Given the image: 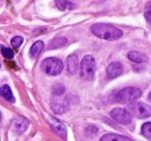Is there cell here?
Returning <instances> with one entry per match:
<instances>
[{"mask_svg":"<svg viewBox=\"0 0 151 141\" xmlns=\"http://www.w3.org/2000/svg\"><path fill=\"white\" fill-rule=\"evenodd\" d=\"M91 31L95 36L106 40H119L123 32L119 28L115 27L112 24L107 23H96L91 26Z\"/></svg>","mask_w":151,"mask_h":141,"instance_id":"6da1fadb","label":"cell"},{"mask_svg":"<svg viewBox=\"0 0 151 141\" xmlns=\"http://www.w3.org/2000/svg\"><path fill=\"white\" fill-rule=\"evenodd\" d=\"M142 95L141 89L137 87H126L119 90L115 95V101L121 104H132L136 100H138Z\"/></svg>","mask_w":151,"mask_h":141,"instance_id":"7a4b0ae2","label":"cell"},{"mask_svg":"<svg viewBox=\"0 0 151 141\" xmlns=\"http://www.w3.org/2000/svg\"><path fill=\"white\" fill-rule=\"evenodd\" d=\"M96 63L91 55H86L81 61V77L85 80H92L94 78Z\"/></svg>","mask_w":151,"mask_h":141,"instance_id":"3957f363","label":"cell"},{"mask_svg":"<svg viewBox=\"0 0 151 141\" xmlns=\"http://www.w3.org/2000/svg\"><path fill=\"white\" fill-rule=\"evenodd\" d=\"M40 67L45 71V73H47L48 75L56 76L62 72L63 63L60 59L56 58V57H49L42 61Z\"/></svg>","mask_w":151,"mask_h":141,"instance_id":"277c9868","label":"cell"},{"mask_svg":"<svg viewBox=\"0 0 151 141\" xmlns=\"http://www.w3.org/2000/svg\"><path fill=\"white\" fill-rule=\"evenodd\" d=\"M132 115L136 116L138 118H148L151 116V107L144 103H134L128 106V109H126Z\"/></svg>","mask_w":151,"mask_h":141,"instance_id":"5b68a950","label":"cell"},{"mask_svg":"<svg viewBox=\"0 0 151 141\" xmlns=\"http://www.w3.org/2000/svg\"><path fill=\"white\" fill-rule=\"evenodd\" d=\"M52 109L56 114H62L68 109L69 103L66 97L63 95H53L52 99Z\"/></svg>","mask_w":151,"mask_h":141,"instance_id":"8992f818","label":"cell"},{"mask_svg":"<svg viewBox=\"0 0 151 141\" xmlns=\"http://www.w3.org/2000/svg\"><path fill=\"white\" fill-rule=\"evenodd\" d=\"M111 116L122 124H128L132 121V114L125 109L122 108H115L111 111Z\"/></svg>","mask_w":151,"mask_h":141,"instance_id":"52a82bcc","label":"cell"},{"mask_svg":"<svg viewBox=\"0 0 151 141\" xmlns=\"http://www.w3.org/2000/svg\"><path fill=\"white\" fill-rule=\"evenodd\" d=\"M29 121L23 116H16L12 121V128L17 134H23L27 130Z\"/></svg>","mask_w":151,"mask_h":141,"instance_id":"ba28073f","label":"cell"},{"mask_svg":"<svg viewBox=\"0 0 151 141\" xmlns=\"http://www.w3.org/2000/svg\"><path fill=\"white\" fill-rule=\"evenodd\" d=\"M49 121H50V126H51V128H52V130L54 131L58 136L62 137L63 139H66L67 131H66L65 126L62 122L59 121L57 118H54V117H50Z\"/></svg>","mask_w":151,"mask_h":141,"instance_id":"9c48e42d","label":"cell"},{"mask_svg":"<svg viewBox=\"0 0 151 141\" xmlns=\"http://www.w3.org/2000/svg\"><path fill=\"white\" fill-rule=\"evenodd\" d=\"M123 72V67L119 61L112 62L111 64L108 65L107 67V76L110 79H114L116 77L120 76Z\"/></svg>","mask_w":151,"mask_h":141,"instance_id":"30bf717a","label":"cell"},{"mask_svg":"<svg viewBox=\"0 0 151 141\" xmlns=\"http://www.w3.org/2000/svg\"><path fill=\"white\" fill-rule=\"evenodd\" d=\"M78 56L76 54H71L69 55L68 57H67L66 59V67H67V72H68V74L70 75H73L77 73V71H78Z\"/></svg>","mask_w":151,"mask_h":141,"instance_id":"8fae6325","label":"cell"},{"mask_svg":"<svg viewBox=\"0 0 151 141\" xmlns=\"http://www.w3.org/2000/svg\"><path fill=\"white\" fill-rule=\"evenodd\" d=\"M0 95L3 100H5L6 102H9V103H15L16 99L13 95V91H12L9 85L4 84L0 87Z\"/></svg>","mask_w":151,"mask_h":141,"instance_id":"7c38bea8","label":"cell"},{"mask_svg":"<svg viewBox=\"0 0 151 141\" xmlns=\"http://www.w3.org/2000/svg\"><path fill=\"white\" fill-rule=\"evenodd\" d=\"M127 57L129 60L134 61L136 63H144L148 60L146 55L141 52H138V51H130L127 54Z\"/></svg>","mask_w":151,"mask_h":141,"instance_id":"4fadbf2b","label":"cell"},{"mask_svg":"<svg viewBox=\"0 0 151 141\" xmlns=\"http://www.w3.org/2000/svg\"><path fill=\"white\" fill-rule=\"evenodd\" d=\"M55 3L61 12H64L66 9H73L76 7V4L70 0H55Z\"/></svg>","mask_w":151,"mask_h":141,"instance_id":"5bb4252c","label":"cell"},{"mask_svg":"<svg viewBox=\"0 0 151 141\" xmlns=\"http://www.w3.org/2000/svg\"><path fill=\"white\" fill-rule=\"evenodd\" d=\"M42 49H44V43H42V40L35 42L31 46V48H30V51H29L30 57H31V58H36V57L40 55V53L42 51Z\"/></svg>","mask_w":151,"mask_h":141,"instance_id":"9a60e30c","label":"cell"},{"mask_svg":"<svg viewBox=\"0 0 151 141\" xmlns=\"http://www.w3.org/2000/svg\"><path fill=\"white\" fill-rule=\"evenodd\" d=\"M67 44V40L63 36H57V38H53L52 40L49 44L48 48L50 49H57V48H61V47L65 46Z\"/></svg>","mask_w":151,"mask_h":141,"instance_id":"2e32d148","label":"cell"},{"mask_svg":"<svg viewBox=\"0 0 151 141\" xmlns=\"http://www.w3.org/2000/svg\"><path fill=\"white\" fill-rule=\"evenodd\" d=\"M111 140H116V141H130L132 139L128 137L122 136V135L118 134H107L104 135L101 138V141H111Z\"/></svg>","mask_w":151,"mask_h":141,"instance_id":"e0dca14e","label":"cell"},{"mask_svg":"<svg viewBox=\"0 0 151 141\" xmlns=\"http://www.w3.org/2000/svg\"><path fill=\"white\" fill-rule=\"evenodd\" d=\"M64 91H65V87L63 86V84H61V83H55V84L53 85V88H52L53 95H64Z\"/></svg>","mask_w":151,"mask_h":141,"instance_id":"ac0fdd59","label":"cell"},{"mask_svg":"<svg viewBox=\"0 0 151 141\" xmlns=\"http://www.w3.org/2000/svg\"><path fill=\"white\" fill-rule=\"evenodd\" d=\"M142 133L147 139L151 140V122H146L142 127Z\"/></svg>","mask_w":151,"mask_h":141,"instance_id":"d6986e66","label":"cell"},{"mask_svg":"<svg viewBox=\"0 0 151 141\" xmlns=\"http://www.w3.org/2000/svg\"><path fill=\"white\" fill-rule=\"evenodd\" d=\"M1 54L3 55V57L7 59H11L15 56V53L14 51L12 50L11 48H7V47H4V46H1Z\"/></svg>","mask_w":151,"mask_h":141,"instance_id":"ffe728a7","label":"cell"},{"mask_svg":"<svg viewBox=\"0 0 151 141\" xmlns=\"http://www.w3.org/2000/svg\"><path fill=\"white\" fill-rule=\"evenodd\" d=\"M144 16L146 18L147 22L151 24V0L148 1V3L145 7V11H144Z\"/></svg>","mask_w":151,"mask_h":141,"instance_id":"44dd1931","label":"cell"},{"mask_svg":"<svg viewBox=\"0 0 151 141\" xmlns=\"http://www.w3.org/2000/svg\"><path fill=\"white\" fill-rule=\"evenodd\" d=\"M23 40H24V38H22V36H15V38L12 40V46L14 47V48H16V49H18V48H20V46L22 45V43H23Z\"/></svg>","mask_w":151,"mask_h":141,"instance_id":"7402d4cb","label":"cell"},{"mask_svg":"<svg viewBox=\"0 0 151 141\" xmlns=\"http://www.w3.org/2000/svg\"><path fill=\"white\" fill-rule=\"evenodd\" d=\"M148 99H149V101H150V102H151V93H149V95H148Z\"/></svg>","mask_w":151,"mask_h":141,"instance_id":"603a6c76","label":"cell"},{"mask_svg":"<svg viewBox=\"0 0 151 141\" xmlns=\"http://www.w3.org/2000/svg\"><path fill=\"white\" fill-rule=\"evenodd\" d=\"M0 121H1V112H0Z\"/></svg>","mask_w":151,"mask_h":141,"instance_id":"cb8c5ba5","label":"cell"},{"mask_svg":"<svg viewBox=\"0 0 151 141\" xmlns=\"http://www.w3.org/2000/svg\"><path fill=\"white\" fill-rule=\"evenodd\" d=\"M0 67H1V64H0Z\"/></svg>","mask_w":151,"mask_h":141,"instance_id":"d4e9b609","label":"cell"}]
</instances>
